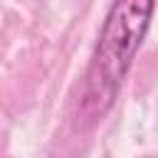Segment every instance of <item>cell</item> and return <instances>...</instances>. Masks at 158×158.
Listing matches in <instances>:
<instances>
[{"mask_svg": "<svg viewBox=\"0 0 158 158\" xmlns=\"http://www.w3.org/2000/svg\"><path fill=\"white\" fill-rule=\"evenodd\" d=\"M153 12L156 0L111 2L84 74L81 114L86 118H101L114 106L123 79L128 77L133 59L151 30Z\"/></svg>", "mask_w": 158, "mask_h": 158, "instance_id": "6da1fadb", "label": "cell"}]
</instances>
